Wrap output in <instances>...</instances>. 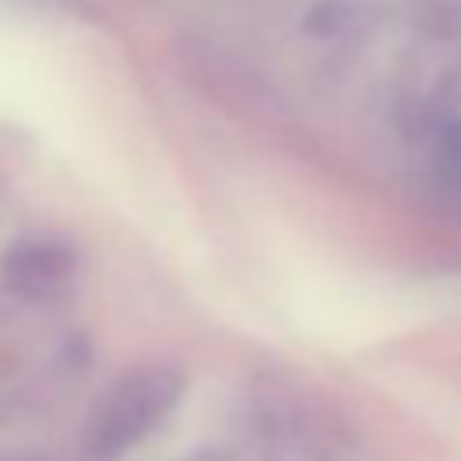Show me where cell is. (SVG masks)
<instances>
[{"instance_id": "obj_1", "label": "cell", "mask_w": 461, "mask_h": 461, "mask_svg": "<svg viewBox=\"0 0 461 461\" xmlns=\"http://www.w3.org/2000/svg\"><path fill=\"white\" fill-rule=\"evenodd\" d=\"M184 389H187V375L173 360H140L119 371L86 411L79 436L83 457L122 461L176 411Z\"/></svg>"}, {"instance_id": "obj_2", "label": "cell", "mask_w": 461, "mask_h": 461, "mask_svg": "<svg viewBox=\"0 0 461 461\" xmlns=\"http://www.w3.org/2000/svg\"><path fill=\"white\" fill-rule=\"evenodd\" d=\"M79 270L72 241L58 234H22L0 252V281L11 295L29 303L61 299Z\"/></svg>"}]
</instances>
